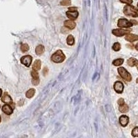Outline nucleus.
<instances>
[{
    "mask_svg": "<svg viewBox=\"0 0 138 138\" xmlns=\"http://www.w3.org/2000/svg\"><path fill=\"white\" fill-rule=\"evenodd\" d=\"M121 48V45H120V43L118 42H116L113 44V49L115 50V51H119Z\"/></svg>",
    "mask_w": 138,
    "mask_h": 138,
    "instance_id": "4be33fe9",
    "label": "nucleus"
},
{
    "mask_svg": "<svg viewBox=\"0 0 138 138\" xmlns=\"http://www.w3.org/2000/svg\"><path fill=\"white\" fill-rule=\"evenodd\" d=\"M64 25L65 27L68 28L69 29H74L75 26H76V24L73 21V20H66L65 21L64 23Z\"/></svg>",
    "mask_w": 138,
    "mask_h": 138,
    "instance_id": "9d476101",
    "label": "nucleus"
},
{
    "mask_svg": "<svg viewBox=\"0 0 138 138\" xmlns=\"http://www.w3.org/2000/svg\"><path fill=\"white\" fill-rule=\"evenodd\" d=\"M122 3H127V4H131L133 3V0H120Z\"/></svg>",
    "mask_w": 138,
    "mask_h": 138,
    "instance_id": "a878e982",
    "label": "nucleus"
},
{
    "mask_svg": "<svg viewBox=\"0 0 138 138\" xmlns=\"http://www.w3.org/2000/svg\"><path fill=\"white\" fill-rule=\"evenodd\" d=\"M135 48H136V49L138 50V45H136V46H135Z\"/></svg>",
    "mask_w": 138,
    "mask_h": 138,
    "instance_id": "72a5a7b5",
    "label": "nucleus"
},
{
    "mask_svg": "<svg viewBox=\"0 0 138 138\" xmlns=\"http://www.w3.org/2000/svg\"><path fill=\"white\" fill-rule=\"evenodd\" d=\"M40 83V79H38V80H33V81H32V84H33V85H38V84Z\"/></svg>",
    "mask_w": 138,
    "mask_h": 138,
    "instance_id": "bb28decb",
    "label": "nucleus"
},
{
    "mask_svg": "<svg viewBox=\"0 0 138 138\" xmlns=\"http://www.w3.org/2000/svg\"><path fill=\"white\" fill-rule=\"evenodd\" d=\"M0 122H1V117H0Z\"/></svg>",
    "mask_w": 138,
    "mask_h": 138,
    "instance_id": "f704fd0d",
    "label": "nucleus"
},
{
    "mask_svg": "<svg viewBox=\"0 0 138 138\" xmlns=\"http://www.w3.org/2000/svg\"><path fill=\"white\" fill-rule=\"evenodd\" d=\"M124 13L127 16H131L133 17H138V9L134 6L131 5H126L124 8Z\"/></svg>",
    "mask_w": 138,
    "mask_h": 138,
    "instance_id": "f257e3e1",
    "label": "nucleus"
},
{
    "mask_svg": "<svg viewBox=\"0 0 138 138\" xmlns=\"http://www.w3.org/2000/svg\"><path fill=\"white\" fill-rule=\"evenodd\" d=\"M79 15V13L77 12V10H68L66 12V16L69 19H71V20H75L77 18V17Z\"/></svg>",
    "mask_w": 138,
    "mask_h": 138,
    "instance_id": "0eeeda50",
    "label": "nucleus"
},
{
    "mask_svg": "<svg viewBox=\"0 0 138 138\" xmlns=\"http://www.w3.org/2000/svg\"><path fill=\"white\" fill-rule=\"evenodd\" d=\"M118 73L120 74V75L122 77L124 80H126L127 82H131L132 80V77L131 75V74L129 73L128 71L124 67H120L118 68Z\"/></svg>",
    "mask_w": 138,
    "mask_h": 138,
    "instance_id": "7ed1b4c3",
    "label": "nucleus"
},
{
    "mask_svg": "<svg viewBox=\"0 0 138 138\" xmlns=\"http://www.w3.org/2000/svg\"><path fill=\"white\" fill-rule=\"evenodd\" d=\"M129 118L126 115H122L120 117V124L124 127L127 126V124H129Z\"/></svg>",
    "mask_w": 138,
    "mask_h": 138,
    "instance_id": "1a4fd4ad",
    "label": "nucleus"
},
{
    "mask_svg": "<svg viewBox=\"0 0 138 138\" xmlns=\"http://www.w3.org/2000/svg\"><path fill=\"white\" fill-rule=\"evenodd\" d=\"M60 4L61 6H70L71 4V0H62L61 2H60Z\"/></svg>",
    "mask_w": 138,
    "mask_h": 138,
    "instance_id": "b1692460",
    "label": "nucleus"
},
{
    "mask_svg": "<svg viewBox=\"0 0 138 138\" xmlns=\"http://www.w3.org/2000/svg\"><path fill=\"white\" fill-rule=\"evenodd\" d=\"M31 75H32L33 80H38L39 79V74L37 72V71H35V70L33 69V71L31 72Z\"/></svg>",
    "mask_w": 138,
    "mask_h": 138,
    "instance_id": "412c9836",
    "label": "nucleus"
},
{
    "mask_svg": "<svg viewBox=\"0 0 138 138\" xmlns=\"http://www.w3.org/2000/svg\"><path fill=\"white\" fill-rule=\"evenodd\" d=\"M124 63V59H115L113 61V64L114 66H121Z\"/></svg>",
    "mask_w": 138,
    "mask_h": 138,
    "instance_id": "6ab92c4d",
    "label": "nucleus"
},
{
    "mask_svg": "<svg viewBox=\"0 0 138 138\" xmlns=\"http://www.w3.org/2000/svg\"><path fill=\"white\" fill-rule=\"evenodd\" d=\"M44 50H45L44 46H42V45H39L35 48V52H36V54L37 55H42V54H43Z\"/></svg>",
    "mask_w": 138,
    "mask_h": 138,
    "instance_id": "4468645a",
    "label": "nucleus"
},
{
    "mask_svg": "<svg viewBox=\"0 0 138 138\" xmlns=\"http://www.w3.org/2000/svg\"><path fill=\"white\" fill-rule=\"evenodd\" d=\"M131 32V29H123V28H119V29H114L112 31V33L115 36L117 37H122L126 34L129 33Z\"/></svg>",
    "mask_w": 138,
    "mask_h": 138,
    "instance_id": "20e7f679",
    "label": "nucleus"
},
{
    "mask_svg": "<svg viewBox=\"0 0 138 138\" xmlns=\"http://www.w3.org/2000/svg\"><path fill=\"white\" fill-rule=\"evenodd\" d=\"M128 65L130 66H138V60L135 58H130L128 60Z\"/></svg>",
    "mask_w": 138,
    "mask_h": 138,
    "instance_id": "dca6fc26",
    "label": "nucleus"
},
{
    "mask_svg": "<svg viewBox=\"0 0 138 138\" xmlns=\"http://www.w3.org/2000/svg\"><path fill=\"white\" fill-rule=\"evenodd\" d=\"M132 135L133 137H138V127H135V129L133 130Z\"/></svg>",
    "mask_w": 138,
    "mask_h": 138,
    "instance_id": "393cba45",
    "label": "nucleus"
},
{
    "mask_svg": "<svg viewBox=\"0 0 138 138\" xmlns=\"http://www.w3.org/2000/svg\"><path fill=\"white\" fill-rule=\"evenodd\" d=\"M119 110L121 113H125L126 112L129 111V106L128 105L124 104L122 105H120V107H119Z\"/></svg>",
    "mask_w": 138,
    "mask_h": 138,
    "instance_id": "f3484780",
    "label": "nucleus"
},
{
    "mask_svg": "<svg viewBox=\"0 0 138 138\" xmlns=\"http://www.w3.org/2000/svg\"><path fill=\"white\" fill-rule=\"evenodd\" d=\"M125 39L127 41H129L130 42H133L135 41H137L138 40V36L137 35H134V34H127V35L125 37Z\"/></svg>",
    "mask_w": 138,
    "mask_h": 138,
    "instance_id": "9b49d317",
    "label": "nucleus"
},
{
    "mask_svg": "<svg viewBox=\"0 0 138 138\" xmlns=\"http://www.w3.org/2000/svg\"><path fill=\"white\" fill-rule=\"evenodd\" d=\"M114 89L117 93H122L124 90V85L121 82H116L114 84Z\"/></svg>",
    "mask_w": 138,
    "mask_h": 138,
    "instance_id": "6e6552de",
    "label": "nucleus"
},
{
    "mask_svg": "<svg viewBox=\"0 0 138 138\" xmlns=\"http://www.w3.org/2000/svg\"><path fill=\"white\" fill-rule=\"evenodd\" d=\"M12 108L9 105H4L2 107V110L4 113L6 115H11L12 113Z\"/></svg>",
    "mask_w": 138,
    "mask_h": 138,
    "instance_id": "ddd939ff",
    "label": "nucleus"
},
{
    "mask_svg": "<svg viewBox=\"0 0 138 138\" xmlns=\"http://www.w3.org/2000/svg\"><path fill=\"white\" fill-rule=\"evenodd\" d=\"M1 101L4 103H6V104H10L12 102V99L9 95H8L7 92H5L2 96V97H1Z\"/></svg>",
    "mask_w": 138,
    "mask_h": 138,
    "instance_id": "f8f14e48",
    "label": "nucleus"
},
{
    "mask_svg": "<svg viewBox=\"0 0 138 138\" xmlns=\"http://www.w3.org/2000/svg\"><path fill=\"white\" fill-rule=\"evenodd\" d=\"M74 43H75V39H74V37L73 35H68L67 37V44L68 45H70V46H72V45H73Z\"/></svg>",
    "mask_w": 138,
    "mask_h": 138,
    "instance_id": "aec40b11",
    "label": "nucleus"
},
{
    "mask_svg": "<svg viewBox=\"0 0 138 138\" xmlns=\"http://www.w3.org/2000/svg\"><path fill=\"white\" fill-rule=\"evenodd\" d=\"M41 64H42V62L39 59H37L36 61L34 62L33 65V69L35 70V71H39L40 68H41Z\"/></svg>",
    "mask_w": 138,
    "mask_h": 138,
    "instance_id": "2eb2a0df",
    "label": "nucleus"
},
{
    "mask_svg": "<svg viewBox=\"0 0 138 138\" xmlns=\"http://www.w3.org/2000/svg\"><path fill=\"white\" fill-rule=\"evenodd\" d=\"M35 93V90L34 89H31L30 90H28L27 92H26V96L27 98H31V97H33Z\"/></svg>",
    "mask_w": 138,
    "mask_h": 138,
    "instance_id": "a211bd4d",
    "label": "nucleus"
},
{
    "mask_svg": "<svg viewBox=\"0 0 138 138\" xmlns=\"http://www.w3.org/2000/svg\"><path fill=\"white\" fill-rule=\"evenodd\" d=\"M1 92H2V91H1V89H0V97H1Z\"/></svg>",
    "mask_w": 138,
    "mask_h": 138,
    "instance_id": "473e14b6",
    "label": "nucleus"
},
{
    "mask_svg": "<svg viewBox=\"0 0 138 138\" xmlns=\"http://www.w3.org/2000/svg\"><path fill=\"white\" fill-rule=\"evenodd\" d=\"M130 22H131V23L133 25H137V24H138V22H137V21H135V20H133V19H132V20H131Z\"/></svg>",
    "mask_w": 138,
    "mask_h": 138,
    "instance_id": "c756f323",
    "label": "nucleus"
},
{
    "mask_svg": "<svg viewBox=\"0 0 138 138\" xmlns=\"http://www.w3.org/2000/svg\"><path fill=\"white\" fill-rule=\"evenodd\" d=\"M21 62L26 66L28 67L30 66L31 62H32V57L30 55H25L21 58Z\"/></svg>",
    "mask_w": 138,
    "mask_h": 138,
    "instance_id": "423d86ee",
    "label": "nucleus"
},
{
    "mask_svg": "<svg viewBox=\"0 0 138 138\" xmlns=\"http://www.w3.org/2000/svg\"><path fill=\"white\" fill-rule=\"evenodd\" d=\"M117 104L120 105H122L124 104V99L122 98H120L118 99V101H117Z\"/></svg>",
    "mask_w": 138,
    "mask_h": 138,
    "instance_id": "cd10ccee",
    "label": "nucleus"
},
{
    "mask_svg": "<svg viewBox=\"0 0 138 138\" xmlns=\"http://www.w3.org/2000/svg\"><path fill=\"white\" fill-rule=\"evenodd\" d=\"M43 72H44V75H46L47 73H48V68H45L44 69Z\"/></svg>",
    "mask_w": 138,
    "mask_h": 138,
    "instance_id": "c85d7f7f",
    "label": "nucleus"
},
{
    "mask_svg": "<svg viewBox=\"0 0 138 138\" xmlns=\"http://www.w3.org/2000/svg\"><path fill=\"white\" fill-rule=\"evenodd\" d=\"M68 31V30H65V27H63L62 28V29H61V32L63 33H67Z\"/></svg>",
    "mask_w": 138,
    "mask_h": 138,
    "instance_id": "2f4dec72",
    "label": "nucleus"
},
{
    "mask_svg": "<svg viewBox=\"0 0 138 138\" xmlns=\"http://www.w3.org/2000/svg\"><path fill=\"white\" fill-rule=\"evenodd\" d=\"M65 59H66V57L61 50H58L51 57V60L55 63H61L62 61H64Z\"/></svg>",
    "mask_w": 138,
    "mask_h": 138,
    "instance_id": "f03ea898",
    "label": "nucleus"
},
{
    "mask_svg": "<svg viewBox=\"0 0 138 138\" xmlns=\"http://www.w3.org/2000/svg\"><path fill=\"white\" fill-rule=\"evenodd\" d=\"M21 50H22V52H26V51H28L29 50V46L26 44H23L21 46Z\"/></svg>",
    "mask_w": 138,
    "mask_h": 138,
    "instance_id": "5701e85b",
    "label": "nucleus"
},
{
    "mask_svg": "<svg viewBox=\"0 0 138 138\" xmlns=\"http://www.w3.org/2000/svg\"><path fill=\"white\" fill-rule=\"evenodd\" d=\"M68 10H77V8L76 7H70Z\"/></svg>",
    "mask_w": 138,
    "mask_h": 138,
    "instance_id": "7c9ffc66",
    "label": "nucleus"
},
{
    "mask_svg": "<svg viewBox=\"0 0 138 138\" xmlns=\"http://www.w3.org/2000/svg\"><path fill=\"white\" fill-rule=\"evenodd\" d=\"M117 26L120 28H129L131 27L133 24L126 19H120L118 20Z\"/></svg>",
    "mask_w": 138,
    "mask_h": 138,
    "instance_id": "39448f33",
    "label": "nucleus"
}]
</instances>
